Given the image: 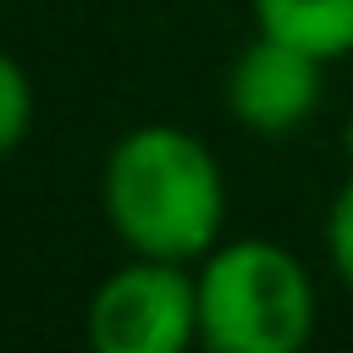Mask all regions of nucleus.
Returning a JSON list of instances; mask_svg holds the SVG:
<instances>
[{"mask_svg": "<svg viewBox=\"0 0 353 353\" xmlns=\"http://www.w3.org/2000/svg\"><path fill=\"white\" fill-rule=\"evenodd\" d=\"M105 215L138 259H204L226 215L221 165L182 127H132L105 160Z\"/></svg>", "mask_w": 353, "mask_h": 353, "instance_id": "f257e3e1", "label": "nucleus"}, {"mask_svg": "<svg viewBox=\"0 0 353 353\" xmlns=\"http://www.w3.org/2000/svg\"><path fill=\"white\" fill-rule=\"evenodd\" d=\"M314 331L309 270L265 237L204 254L199 270V342L210 353H303Z\"/></svg>", "mask_w": 353, "mask_h": 353, "instance_id": "f03ea898", "label": "nucleus"}, {"mask_svg": "<svg viewBox=\"0 0 353 353\" xmlns=\"http://www.w3.org/2000/svg\"><path fill=\"white\" fill-rule=\"evenodd\" d=\"M88 353H188L199 336V281L171 259H138L99 281L83 320Z\"/></svg>", "mask_w": 353, "mask_h": 353, "instance_id": "7ed1b4c3", "label": "nucleus"}, {"mask_svg": "<svg viewBox=\"0 0 353 353\" xmlns=\"http://www.w3.org/2000/svg\"><path fill=\"white\" fill-rule=\"evenodd\" d=\"M320 55L276 39V33H259L237 61H232V77H226V105L232 116L248 127V132H265V138H281L292 132L314 99H320Z\"/></svg>", "mask_w": 353, "mask_h": 353, "instance_id": "20e7f679", "label": "nucleus"}, {"mask_svg": "<svg viewBox=\"0 0 353 353\" xmlns=\"http://www.w3.org/2000/svg\"><path fill=\"white\" fill-rule=\"evenodd\" d=\"M259 33H276L320 61L353 50V0H254Z\"/></svg>", "mask_w": 353, "mask_h": 353, "instance_id": "39448f33", "label": "nucleus"}, {"mask_svg": "<svg viewBox=\"0 0 353 353\" xmlns=\"http://www.w3.org/2000/svg\"><path fill=\"white\" fill-rule=\"evenodd\" d=\"M33 127V88H28V72L0 50V154H11Z\"/></svg>", "mask_w": 353, "mask_h": 353, "instance_id": "423d86ee", "label": "nucleus"}, {"mask_svg": "<svg viewBox=\"0 0 353 353\" xmlns=\"http://www.w3.org/2000/svg\"><path fill=\"white\" fill-rule=\"evenodd\" d=\"M325 248H331L336 276L353 287V176H347V188L336 193V204H331V215H325Z\"/></svg>", "mask_w": 353, "mask_h": 353, "instance_id": "0eeeda50", "label": "nucleus"}, {"mask_svg": "<svg viewBox=\"0 0 353 353\" xmlns=\"http://www.w3.org/2000/svg\"><path fill=\"white\" fill-rule=\"evenodd\" d=\"M347 154H353V116H347Z\"/></svg>", "mask_w": 353, "mask_h": 353, "instance_id": "6e6552de", "label": "nucleus"}]
</instances>
